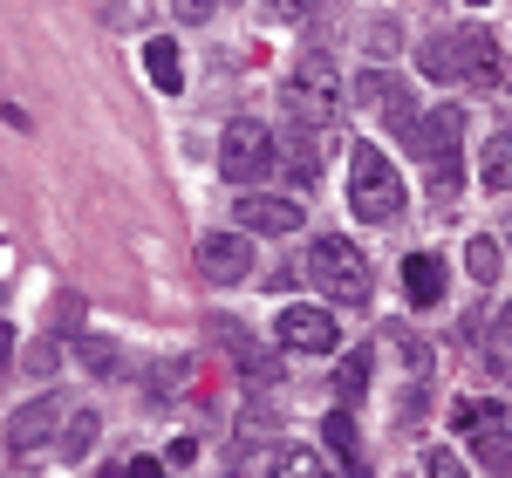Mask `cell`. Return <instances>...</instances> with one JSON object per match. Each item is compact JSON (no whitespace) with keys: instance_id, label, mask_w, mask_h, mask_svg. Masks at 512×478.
<instances>
[{"instance_id":"obj_1","label":"cell","mask_w":512,"mask_h":478,"mask_svg":"<svg viewBox=\"0 0 512 478\" xmlns=\"http://www.w3.org/2000/svg\"><path fill=\"white\" fill-rule=\"evenodd\" d=\"M342 69L328 62V55H301L294 62V76H287V117L301 123V130H335L342 117Z\"/></svg>"},{"instance_id":"obj_2","label":"cell","mask_w":512,"mask_h":478,"mask_svg":"<svg viewBox=\"0 0 512 478\" xmlns=\"http://www.w3.org/2000/svg\"><path fill=\"white\" fill-rule=\"evenodd\" d=\"M308 280H315L335 308H369V260H362V246H349L342 233H321L315 246H308Z\"/></svg>"},{"instance_id":"obj_3","label":"cell","mask_w":512,"mask_h":478,"mask_svg":"<svg viewBox=\"0 0 512 478\" xmlns=\"http://www.w3.org/2000/svg\"><path fill=\"white\" fill-rule=\"evenodd\" d=\"M396 205H403V178H396L390 151L349 144V212L362 219V226H383Z\"/></svg>"},{"instance_id":"obj_4","label":"cell","mask_w":512,"mask_h":478,"mask_svg":"<svg viewBox=\"0 0 512 478\" xmlns=\"http://www.w3.org/2000/svg\"><path fill=\"white\" fill-rule=\"evenodd\" d=\"M451 424L465 431V444H472V458L485 465V472H506L512 465V403H451Z\"/></svg>"},{"instance_id":"obj_5","label":"cell","mask_w":512,"mask_h":478,"mask_svg":"<svg viewBox=\"0 0 512 478\" xmlns=\"http://www.w3.org/2000/svg\"><path fill=\"white\" fill-rule=\"evenodd\" d=\"M274 164H280V144H274L267 123H253V117L226 123V137H219V171H226L233 185H260Z\"/></svg>"},{"instance_id":"obj_6","label":"cell","mask_w":512,"mask_h":478,"mask_svg":"<svg viewBox=\"0 0 512 478\" xmlns=\"http://www.w3.org/2000/svg\"><path fill=\"white\" fill-rule=\"evenodd\" d=\"M451 62H458V82H465L472 96L506 89V69H512V55L499 48L492 28H458V35H451Z\"/></svg>"},{"instance_id":"obj_7","label":"cell","mask_w":512,"mask_h":478,"mask_svg":"<svg viewBox=\"0 0 512 478\" xmlns=\"http://www.w3.org/2000/svg\"><path fill=\"white\" fill-rule=\"evenodd\" d=\"M274 335L280 349H294V356H335V342H342V321L315 308V301H287L274 315Z\"/></svg>"},{"instance_id":"obj_8","label":"cell","mask_w":512,"mask_h":478,"mask_svg":"<svg viewBox=\"0 0 512 478\" xmlns=\"http://www.w3.org/2000/svg\"><path fill=\"white\" fill-rule=\"evenodd\" d=\"M198 274L212 280V287L253 280V233H205L198 239Z\"/></svg>"},{"instance_id":"obj_9","label":"cell","mask_w":512,"mask_h":478,"mask_svg":"<svg viewBox=\"0 0 512 478\" xmlns=\"http://www.w3.org/2000/svg\"><path fill=\"white\" fill-rule=\"evenodd\" d=\"M55 424H69V403L55 397V390H41L35 403H21L14 417H7V444L14 451H35V444H48V438H62Z\"/></svg>"},{"instance_id":"obj_10","label":"cell","mask_w":512,"mask_h":478,"mask_svg":"<svg viewBox=\"0 0 512 478\" xmlns=\"http://www.w3.org/2000/svg\"><path fill=\"white\" fill-rule=\"evenodd\" d=\"M308 219V205H294L287 192H246L239 199V233H260V239H280Z\"/></svg>"},{"instance_id":"obj_11","label":"cell","mask_w":512,"mask_h":478,"mask_svg":"<svg viewBox=\"0 0 512 478\" xmlns=\"http://www.w3.org/2000/svg\"><path fill=\"white\" fill-rule=\"evenodd\" d=\"M212 335L226 342V356H233V362H246V376H253V383H274V376H280V356H274V349H260L246 328H233V321H212Z\"/></svg>"},{"instance_id":"obj_12","label":"cell","mask_w":512,"mask_h":478,"mask_svg":"<svg viewBox=\"0 0 512 478\" xmlns=\"http://www.w3.org/2000/svg\"><path fill=\"white\" fill-rule=\"evenodd\" d=\"M403 294H410V308H437L444 301V260L437 253H410L403 260Z\"/></svg>"},{"instance_id":"obj_13","label":"cell","mask_w":512,"mask_h":478,"mask_svg":"<svg viewBox=\"0 0 512 478\" xmlns=\"http://www.w3.org/2000/svg\"><path fill=\"white\" fill-rule=\"evenodd\" d=\"M321 438H328V451L349 465V478H369V458H362V431H355V417L349 410H328L321 417Z\"/></svg>"},{"instance_id":"obj_14","label":"cell","mask_w":512,"mask_h":478,"mask_svg":"<svg viewBox=\"0 0 512 478\" xmlns=\"http://www.w3.org/2000/svg\"><path fill=\"white\" fill-rule=\"evenodd\" d=\"M144 76L158 82L164 96H178V89H185V55H178V41H144Z\"/></svg>"},{"instance_id":"obj_15","label":"cell","mask_w":512,"mask_h":478,"mask_svg":"<svg viewBox=\"0 0 512 478\" xmlns=\"http://www.w3.org/2000/svg\"><path fill=\"white\" fill-rule=\"evenodd\" d=\"M267 478H335V472H328V458L308 451V444H280L274 458H267Z\"/></svg>"},{"instance_id":"obj_16","label":"cell","mask_w":512,"mask_h":478,"mask_svg":"<svg viewBox=\"0 0 512 478\" xmlns=\"http://www.w3.org/2000/svg\"><path fill=\"white\" fill-rule=\"evenodd\" d=\"M96 431H103V417H96V410H69V424H62L55 451L76 465V458H89V451H96Z\"/></svg>"},{"instance_id":"obj_17","label":"cell","mask_w":512,"mask_h":478,"mask_svg":"<svg viewBox=\"0 0 512 478\" xmlns=\"http://www.w3.org/2000/svg\"><path fill=\"white\" fill-rule=\"evenodd\" d=\"M76 362L89 376H123V349L110 335H76Z\"/></svg>"},{"instance_id":"obj_18","label":"cell","mask_w":512,"mask_h":478,"mask_svg":"<svg viewBox=\"0 0 512 478\" xmlns=\"http://www.w3.org/2000/svg\"><path fill=\"white\" fill-rule=\"evenodd\" d=\"M478 178H485V192H512V130H499V137L485 144V164H478Z\"/></svg>"},{"instance_id":"obj_19","label":"cell","mask_w":512,"mask_h":478,"mask_svg":"<svg viewBox=\"0 0 512 478\" xmlns=\"http://www.w3.org/2000/svg\"><path fill=\"white\" fill-rule=\"evenodd\" d=\"M465 274L478 280V287H492V280H499V239H465Z\"/></svg>"},{"instance_id":"obj_20","label":"cell","mask_w":512,"mask_h":478,"mask_svg":"<svg viewBox=\"0 0 512 478\" xmlns=\"http://www.w3.org/2000/svg\"><path fill=\"white\" fill-rule=\"evenodd\" d=\"M362 390H369V349H355V356L335 369V397H342V403H355Z\"/></svg>"},{"instance_id":"obj_21","label":"cell","mask_w":512,"mask_h":478,"mask_svg":"<svg viewBox=\"0 0 512 478\" xmlns=\"http://www.w3.org/2000/svg\"><path fill=\"white\" fill-rule=\"evenodd\" d=\"M417 62H424V76H431V82H458V62H451V35L424 41V55H417Z\"/></svg>"},{"instance_id":"obj_22","label":"cell","mask_w":512,"mask_h":478,"mask_svg":"<svg viewBox=\"0 0 512 478\" xmlns=\"http://www.w3.org/2000/svg\"><path fill=\"white\" fill-rule=\"evenodd\" d=\"M424 478H472V465H465L451 444H431V451H424Z\"/></svg>"},{"instance_id":"obj_23","label":"cell","mask_w":512,"mask_h":478,"mask_svg":"<svg viewBox=\"0 0 512 478\" xmlns=\"http://www.w3.org/2000/svg\"><path fill=\"white\" fill-rule=\"evenodd\" d=\"M280 158H287V171H294V178H301V185H315V151H308V137H287V151H280Z\"/></svg>"},{"instance_id":"obj_24","label":"cell","mask_w":512,"mask_h":478,"mask_svg":"<svg viewBox=\"0 0 512 478\" xmlns=\"http://www.w3.org/2000/svg\"><path fill=\"white\" fill-rule=\"evenodd\" d=\"M103 478H164V458H117Z\"/></svg>"},{"instance_id":"obj_25","label":"cell","mask_w":512,"mask_h":478,"mask_svg":"<svg viewBox=\"0 0 512 478\" xmlns=\"http://www.w3.org/2000/svg\"><path fill=\"white\" fill-rule=\"evenodd\" d=\"M212 7H219V0H171V14H178L185 28H198V21H212Z\"/></svg>"},{"instance_id":"obj_26","label":"cell","mask_w":512,"mask_h":478,"mask_svg":"<svg viewBox=\"0 0 512 478\" xmlns=\"http://www.w3.org/2000/svg\"><path fill=\"white\" fill-rule=\"evenodd\" d=\"M267 7H274L280 21H308L315 14V0H267Z\"/></svg>"},{"instance_id":"obj_27","label":"cell","mask_w":512,"mask_h":478,"mask_svg":"<svg viewBox=\"0 0 512 478\" xmlns=\"http://www.w3.org/2000/svg\"><path fill=\"white\" fill-rule=\"evenodd\" d=\"M506 89H512V69H506Z\"/></svg>"},{"instance_id":"obj_28","label":"cell","mask_w":512,"mask_h":478,"mask_svg":"<svg viewBox=\"0 0 512 478\" xmlns=\"http://www.w3.org/2000/svg\"><path fill=\"white\" fill-rule=\"evenodd\" d=\"M472 7H485V0H472Z\"/></svg>"},{"instance_id":"obj_29","label":"cell","mask_w":512,"mask_h":478,"mask_svg":"<svg viewBox=\"0 0 512 478\" xmlns=\"http://www.w3.org/2000/svg\"><path fill=\"white\" fill-rule=\"evenodd\" d=\"M506 321H512V315H506Z\"/></svg>"}]
</instances>
